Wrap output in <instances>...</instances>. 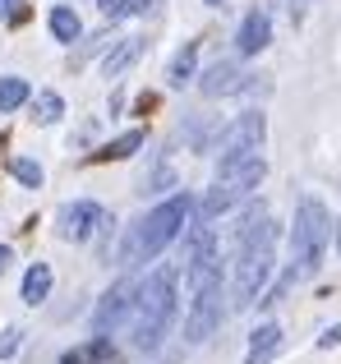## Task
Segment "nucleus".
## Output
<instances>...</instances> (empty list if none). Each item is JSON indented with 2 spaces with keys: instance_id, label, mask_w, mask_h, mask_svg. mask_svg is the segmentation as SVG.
Returning a JSON list of instances; mask_svg holds the SVG:
<instances>
[{
  "instance_id": "7c9ffc66",
  "label": "nucleus",
  "mask_w": 341,
  "mask_h": 364,
  "mask_svg": "<svg viewBox=\"0 0 341 364\" xmlns=\"http://www.w3.org/2000/svg\"><path fill=\"white\" fill-rule=\"evenodd\" d=\"M337 249H341V222H337Z\"/></svg>"
},
{
  "instance_id": "2eb2a0df",
  "label": "nucleus",
  "mask_w": 341,
  "mask_h": 364,
  "mask_svg": "<svg viewBox=\"0 0 341 364\" xmlns=\"http://www.w3.org/2000/svg\"><path fill=\"white\" fill-rule=\"evenodd\" d=\"M240 189H231V185H217V189H207L203 194V203H198V222H217V217H226L235 203H240Z\"/></svg>"
},
{
  "instance_id": "6ab92c4d",
  "label": "nucleus",
  "mask_w": 341,
  "mask_h": 364,
  "mask_svg": "<svg viewBox=\"0 0 341 364\" xmlns=\"http://www.w3.org/2000/svg\"><path fill=\"white\" fill-rule=\"evenodd\" d=\"M33 102V120L37 124H55L65 116V102H60V92H37V97H28Z\"/></svg>"
},
{
  "instance_id": "4468645a",
  "label": "nucleus",
  "mask_w": 341,
  "mask_h": 364,
  "mask_svg": "<svg viewBox=\"0 0 341 364\" xmlns=\"http://www.w3.org/2000/svg\"><path fill=\"white\" fill-rule=\"evenodd\" d=\"M144 55V42L139 37H125V42H111V51H107V60H102V74L107 79H120V74L129 70V65Z\"/></svg>"
},
{
  "instance_id": "4be33fe9",
  "label": "nucleus",
  "mask_w": 341,
  "mask_h": 364,
  "mask_svg": "<svg viewBox=\"0 0 341 364\" xmlns=\"http://www.w3.org/2000/svg\"><path fill=\"white\" fill-rule=\"evenodd\" d=\"M139 143H144V134H139V129H129V134H120V139H116V143L107 148V157L125 161V157H134V148H139Z\"/></svg>"
},
{
  "instance_id": "a878e982",
  "label": "nucleus",
  "mask_w": 341,
  "mask_h": 364,
  "mask_svg": "<svg viewBox=\"0 0 341 364\" xmlns=\"http://www.w3.org/2000/svg\"><path fill=\"white\" fill-rule=\"evenodd\" d=\"M60 364H88V350H70V355H65Z\"/></svg>"
},
{
  "instance_id": "7ed1b4c3",
  "label": "nucleus",
  "mask_w": 341,
  "mask_h": 364,
  "mask_svg": "<svg viewBox=\"0 0 341 364\" xmlns=\"http://www.w3.org/2000/svg\"><path fill=\"white\" fill-rule=\"evenodd\" d=\"M189 217H194V198L189 194H170L166 203H157L148 217H139V222L129 226L125 249H120V267H139V263H148V258H157L180 231H185Z\"/></svg>"
},
{
  "instance_id": "1a4fd4ad",
  "label": "nucleus",
  "mask_w": 341,
  "mask_h": 364,
  "mask_svg": "<svg viewBox=\"0 0 341 364\" xmlns=\"http://www.w3.org/2000/svg\"><path fill=\"white\" fill-rule=\"evenodd\" d=\"M134 291H139L134 282H116V286H111V291L102 295V304L92 309V328H97V332L120 328V323L129 318V309H134Z\"/></svg>"
},
{
  "instance_id": "412c9836",
  "label": "nucleus",
  "mask_w": 341,
  "mask_h": 364,
  "mask_svg": "<svg viewBox=\"0 0 341 364\" xmlns=\"http://www.w3.org/2000/svg\"><path fill=\"white\" fill-rule=\"evenodd\" d=\"M9 176H14L18 180V185H28V189H37V185H42V166H37V161H28V157H14V161H9Z\"/></svg>"
},
{
  "instance_id": "0eeeda50",
  "label": "nucleus",
  "mask_w": 341,
  "mask_h": 364,
  "mask_svg": "<svg viewBox=\"0 0 341 364\" xmlns=\"http://www.w3.org/2000/svg\"><path fill=\"white\" fill-rule=\"evenodd\" d=\"M263 139H268V120H263L259 111H244V116H235L222 134H217L212 152L217 157H226V152H249V148H259Z\"/></svg>"
},
{
  "instance_id": "423d86ee",
  "label": "nucleus",
  "mask_w": 341,
  "mask_h": 364,
  "mask_svg": "<svg viewBox=\"0 0 341 364\" xmlns=\"http://www.w3.org/2000/svg\"><path fill=\"white\" fill-rule=\"evenodd\" d=\"M222 286H207L189 300V314H185V346H203L217 328H222Z\"/></svg>"
},
{
  "instance_id": "a211bd4d",
  "label": "nucleus",
  "mask_w": 341,
  "mask_h": 364,
  "mask_svg": "<svg viewBox=\"0 0 341 364\" xmlns=\"http://www.w3.org/2000/svg\"><path fill=\"white\" fill-rule=\"evenodd\" d=\"M51 33H55V42H79V33H83L79 14L70 5H55L51 9Z\"/></svg>"
},
{
  "instance_id": "9b49d317",
  "label": "nucleus",
  "mask_w": 341,
  "mask_h": 364,
  "mask_svg": "<svg viewBox=\"0 0 341 364\" xmlns=\"http://www.w3.org/2000/svg\"><path fill=\"white\" fill-rule=\"evenodd\" d=\"M244 79H249V74H244L235 60H217V65H207V70H203L198 92H203V97H231V92L244 88Z\"/></svg>"
},
{
  "instance_id": "5701e85b",
  "label": "nucleus",
  "mask_w": 341,
  "mask_h": 364,
  "mask_svg": "<svg viewBox=\"0 0 341 364\" xmlns=\"http://www.w3.org/2000/svg\"><path fill=\"white\" fill-rule=\"evenodd\" d=\"M18 346H23V332H18V328H5V332H0V360H9Z\"/></svg>"
},
{
  "instance_id": "c85d7f7f",
  "label": "nucleus",
  "mask_w": 341,
  "mask_h": 364,
  "mask_svg": "<svg viewBox=\"0 0 341 364\" xmlns=\"http://www.w3.org/2000/svg\"><path fill=\"white\" fill-rule=\"evenodd\" d=\"M277 5H286V9H305V5H318V0H277Z\"/></svg>"
},
{
  "instance_id": "f257e3e1",
  "label": "nucleus",
  "mask_w": 341,
  "mask_h": 364,
  "mask_svg": "<svg viewBox=\"0 0 341 364\" xmlns=\"http://www.w3.org/2000/svg\"><path fill=\"white\" fill-rule=\"evenodd\" d=\"M272 217L268 208H249L235 226V282H231V295H235V309H249L254 300L263 295V286L272 282Z\"/></svg>"
},
{
  "instance_id": "f8f14e48",
  "label": "nucleus",
  "mask_w": 341,
  "mask_h": 364,
  "mask_svg": "<svg viewBox=\"0 0 341 364\" xmlns=\"http://www.w3.org/2000/svg\"><path fill=\"white\" fill-rule=\"evenodd\" d=\"M268 42H272V18L263 14V9H249L244 23H240V33H235V51L240 55H259Z\"/></svg>"
},
{
  "instance_id": "dca6fc26",
  "label": "nucleus",
  "mask_w": 341,
  "mask_h": 364,
  "mask_svg": "<svg viewBox=\"0 0 341 364\" xmlns=\"http://www.w3.org/2000/svg\"><path fill=\"white\" fill-rule=\"evenodd\" d=\"M194 70H198V42H185V46L175 51V60H170V70H166V83L185 88V83L194 79Z\"/></svg>"
},
{
  "instance_id": "cd10ccee",
  "label": "nucleus",
  "mask_w": 341,
  "mask_h": 364,
  "mask_svg": "<svg viewBox=\"0 0 341 364\" xmlns=\"http://www.w3.org/2000/svg\"><path fill=\"white\" fill-rule=\"evenodd\" d=\"M9 263H14V254H9V249L0 245V277H5V267H9Z\"/></svg>"
},
{
  "instance_id": "393cba45",
  "label": "nucleus",
  "mask_w": 341,
  "mask_h": 364,
  "mask_svg": "<svg viewBox=\"0 0 341 364\" xmlns=\"http://www.w3.org/2000/svg\"><path fill=\"white\" fill-rule=\"evenodd\" d=\"M337 341H341V323H332V328L318 337V346H337Z\"/></svg>"
},
{
  "instance_id": "2f4dec72",
  "label": "nucleus",
  "mask_w": 341,
  "mask_h": 364,
  "mask_svg": "<svg viewBox=\"0 0 341 364\" xmlns=\"http://www.w3.org/2000/svg\"><path fill=\"white\" fill-rule=\"evenodd\" d=\"M207 5H222V0H207Z\"/></svg>"
},
{
  "instance_id": "b1692460",
  "label": "nucleus",
  "mask_w": 341,
  "mask_h": 364,
  "mask_svg": "<svg viewBox=\"0 0 341 364\" xmlns=\"http://www.w3.org/2000/svg\"><path fill=\"white\" fill-rule=\"evenodd\" d=\"M102 14L111 18V23H120V18H129V0H97Z\"/></svg>"
},
{
  "instance_id": "39448f33",
  "label": "nucleus",
  "mask_w": 341,
  "mask_h": 364,
  "mask_svg": "<svg viewBox=\"0 0 341 364\" xmlns=\"http://www.w3.org/2000/svg\"><path fill=\"white\" fill-rule=\"evenodd\" d=\"M263 176H268V161H263L259 148L217 157V185H231V189H240V194H254V189L263 185Z\"/></svg>"
},
{
  "instance_id": "bb28decb",
  "label": "nucleus",
  "mask_w": 341,
  "mask_h": 364,
  "mask_svg": "<svg viewBox=\"0 0 341 364\" xmlns=\"http://www.w3.org/2000/svg\"><path fill=\"white\" fill-rule=\"evenodd\" d=\"M153 9V0H129V14H148Z\"/></svg>"
},
{
  "instance_id": "ddd939ff",
  "label": "nucleus",
  "mask_w": 341,
  "mask_h": 364,
  "mask_svg": "<svg viewBox=\"0 0 341 364\" xmlns=\"http://www.w3.org/2000/svg\"><path fill=\"white\" fill-rule=\"evenodd\" d=\"M277 346H281V328L277 323H259L249 332V355H244V364H268L277 355Z\"/></svg>"
},
{
  "instance_id": "c756f323",
  "label": "nucleus",
  "mask_w": 341,
  "mask_h": 364,
  "mask_svg": "<svg viewBox=\"0 0 341 364\" xmlns=\"http://www.w3.org/2000/svg\"><path fill=\"white\" fill-rule=\"evenodd\" d=\"M0 9H5V14H18V0H0Z\"/></svg>"
},
{
  "instance_id": "f03ea898",
  "label": "nucleus",
  "mask_w": 341,
  "mask_h": 364,
  "mask_svg": "<svg viewBox=\"0 0 341 364\" xmlns=\"http://www.w3.org/2000/svg\"><path fill=\"white\" fill-rule=\"evenodd\" d=\"M175 282H180V267L175 263H162L148 272V282L134 291V350H144V355H157L170 332V323H175Z\"/></svg>"
},
{
  "instance_id": "20e7f679",
  "label": "nucleus",
  "mask_w": 341,
  "mask_h": 364,
  "mask_svg": "<svg viewBox=\"0 0 341 364\" xmlns=\"http://www.w3.org/2000/svg\"><path fill=\"white\" fill-rule=\"evenodd\" d=\"M328 240H332V217L318 198H300L296 203V222H291V254L300 263V277L318 272L328 254Z\"/></svg>"
},
{
  "instance_id": "9d476101",
  "label": "nucleus",
  "mask_w": 341,
  "mask_h": 364,
  "mask_svg": "<svg viewBox=\"0 0 341 364\" xmlns=\"http://www.w3.org/2000/svg\"><path fill=\"white\" fill-rule=\"evenodd\" d=\"M185 286H189V295H198V291H207V286H222V249H198V254H189L185 258Z\"/></svg>"
},
{
  "instance_id": "6e6552de",
  "label": "nucleus",
  "mask_w": 341,
  "mask_h": 364,
  "mask_svg": "<svg viewBox=\"0 0 341 364\" xmlns=\"http://www.w3.org/2000/svg\"><path fill=\"white\" fill-rule=\"evenodd\" d=\"M102 208L88 203V198H79V203H65L60 208V240H74V245H88L92 235L102 231Z\"/></svg>"
},
{
  "instance_id": "aec40b11",
  "label": "nucleus",
  "mask_w": 341,
  "mask_h": 364,
  "mask_svg": "<svg viewBox=\"0 0 341 364\" xmlns=\"http://www.w3.org/2000/svg\"><path fill=\"white\" fill-rule=\"evenodd\" d=\"M28 97H33V88H28L23 79H14V74H9V79H0V116H5V111H18Z\"/></svg>"
},
{
  "instance_id": "f3484780",
  "label": "nucleus",
  "mask_w": 341,
  "mask_h": 364,
  "mask_svg": "<svg viewBox=\"0 0 341 364\" xmlns=\"http://www.w3.org/2000/svg\"><path fill=\"white\" fill-rule=\"evenodd\" d=\"M51 295V263H33L23 272V300L28 304H42Z\"/></svg>"
}]
</instances>
